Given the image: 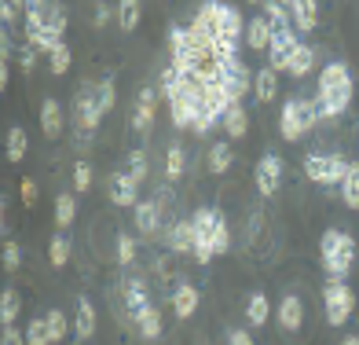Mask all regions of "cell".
<instances>
[{"label":"cell","mask_w":359,"mask_h":345,"mask_svg":"<svg viewBox=\"0 0 359 345\" xmlns=\"http://www.w3.org/2000/svg\"><path fill=\"white\" fill-rule=\"evenodd\" d=\"M348 166H352V162H345L341 155H308V158H304V173H308V180H312V184H323V188L345 184Z\"/></svg>","instance_id":"277c9868"},{"label":"cell","mask_w":359,"mask_h":345,"mask_svg":"<svg viewBox=\"0 0 359 345\" xmlns=\"http://www.w3.org/2000/svg\"><path fill=\"white\" fill-rule=\"evenodd\" d=\"M271 34H275V26L268 22V15H253L250 26H246V44L253 48V52H268Z\"/></svg>","instance_id":"9a60e30c"},{"label":"cell","mask_w":359,"mask_h":345,"mask_svg":"<svg viewBox=\"0 0 359 345\" xmlns=\"http://www.w3.org/2000/svg\"><path fill=\"white\" fill-rule=\"evenodd\" d=\"M133 261H136V242H133V235H118V265L133 268Z\"/></svg>","instance_id":"60d3db41"},{"label":"cell","mask_w":359,"mask_h":345,"mask_svg":"<svg viewBox=\"0 0 359 345\" xmlns=\"http://www.w3.org/2000/svg\"><path fill=\"white\" fill-rule=\"evenodd\" d=\"M319 254H323V268L330 279H345L352 272V261H355V239L341 228H330L323 232L319 239Z\"/></svg>","instance_id":"7a4b0ae2"},{"label":"cell","mask_w":359,"mask_h":345,"mask_svg":"<svg viewBox=\"0 0 359 345\" xmlns=\"http://www.w3.org/2000/svg\"><path fill=\"white\" fill-rule=\"evenodd\" d=\"M231 166V143H213L209 147V173H227Z\"/></svg>","instance_id":"d6a6232c"},{"label":"cell","mask_w":359,"mask_h":345,"mask_svg":"<svg viewBox=\"0 0 359 345\" xmlns=\"http://www.w3.org/2000/svg\"><path fill=\"white\" fill-rule=\"evenodd\" d=\"M253 89H257V100H260V103H271V100H275V92H279V85H275V70H271V67L257 70Z\"/></svg>","instance_id":"484cf974"},{"label":"cell","mask_w":359,"mask_h":345,"mask_svg":"<svg viewBox=\"0 0 359 345\" xmlns=\"http://www.w3.org/2000/svg\"><path fill=\"white\" fill-rule=\"evenodd\" d=\"M154 107H158V89L147 85L140 96H136V110H133V133L147 136L154 125Z\"/></svg>","instance_id":"4fadbf2b"},{"label":"cell","mask_w":359,"mask_h":345,"mask_svg":"<svg viewBox=\"0 0 359 345\" xmlns=\"http://www.w3.org/2000/svg\"><path fill=\"white\" fill-rule=\"evenodd\" d=\"M246 129H250V110L242 107V100H238V103H231V110L224 114V133L231 140H242V136H246Z\"/></svg>","instance_id":"44dd1931"},{"label":"cell","mask_w":359,"mask_h":345,"mask_svg":"<svg viewBox=\"0 0 359 345\" xmlns=\"http://www.w3.org/2000/svg\"><path fill=\"white\" fill-rule=\"evenodd\" d=\"M136 327H140V334L147 338V341H154L158 334H161V312L151 305V308H143L140 316H136Z\"/></svg>","instance_id":"4316f807"},{"label":"cell","mask_w":359,"mask_h":345,"mask_svg":"<svg viewBox=\"0 0 359 345\" xmlns=\"http://www.w3.org/2000/svg\"><path fill=\"white\" fill-rule=\"evenodd\" d=\"M293 22H297V30H304V34H312L319 26V4L316 0H293Z\"/></svg>","instance_id":"603a6c76"},{"label":"cell","mask_w":359,"mask_h":345,"mask_svg":"<svg viewBox=\"0 0 359 345\" xmlns=\"http://www.w3.org/2000/svg\"><path fill=\"white\" fill-rule=\"evenodd\" d=\"M301 48L297 41V26H283V30H275L271 34V44H268V67L279 74L286 70L290 74V63H293V52Z\"/></svg>","instance_id":"8992f818"},{"label":"cell","mask_w":359,"mask_h":345,"mask_svg":"<svg viewBox=\"0 0 359 345\" xmlns=\"http://www.w3.org/2000/svg\"><path fill=\"white\" fill-rule=\"evenodd\" d=\"M191 224H194V261H213V224H217V209L213 206H202V209H194V217H191Z\"/></svg>","instance_id":"52a82bcc"},{"label":"cell","mask_w":359,"mask_h":345,"mask_svg":"<svg viewBox=\"0 0 359 345\" xmlns=\"http://www.w3.org/2000/svg\"><path fill=\"white\" fill-rule=\"evenodd\" d=\"M220 122H224L220 114H213V110H209V107L202 103V107H198V114H194V125H191V129H194L198 136H205V133H213V129H217Z\"/></svg>","instance_id":"d590c367"},{"label":"cell","mask_w":359,"mask_h":345,"mask_svg":"<svg viewBox=\"0 0 359 345\" xmlns=\"http://www.w3.org/2000/svg\"><path fill=\"white\" fill-rule=\"evenodd\" d=\"M26 345H55L52 334H48V320H44V316H41V320H29V327H26Z\"/></svg>","instance_id":"8d00e7d4"},{"label":"cell","mask_w":359,"mask_h":345,"mask_svg":"<svg viewBox=\"0 0 359 345\" xmlns=\"http://www.w3.org/2000/svg\"><path fill=\"white\" fill-rule=\"evenodd\" d=\"M220 81L227 85V92L235 96V100H242V96L250 92V70L242 67V59L231 56V59H224L220 63Z\"/></svg>","instance_id":"7c38bea8"},{"label":"cell","mask_w":359,"mask_h":345,"mask_svg":"<svg viewBox=\"0 0 359 345\" xmlns=\"http://www.w3.org/2000/svg\"><path fill=\"white\" fill-rule=\"evenodd\" d=\"M88 188H92V166H88V162H77V166H74V191L81 195Z\"/></svg>","instance_id":"ee69618b"},{"label":"cell","mask_w":359,"mask_h":345,"mask_svg":"<svg viewBox=\"0 0 359 345\" xmlns=\"http://www.w3.org/2000/svg\"><path fill=\"white\" fill-rule=\"evenodd\" d=\"M0 345H26V334H19V327H15V323H4V331H0Z\"/></svg>","instance_id":"7dc6e473"},{"label":"cell","mask_w":359,"mask_h":345,"mask_svg":"<svg viewBox=\"0 0 359 345\" xmlns=\"http://www.w3.org/2000/svg\"><path fill=\"white\" fill-rule=\"evenodd\" d=\"M133 221H136V232L143 235H154L158 232V224H161V202H136L133 206Z\"/></svg>","instance_id":"5bb4252c"},{"label":"cell","mask_w":359,"mask_h":345,"mask_svg":"<svg viewBox=\"0 0 359 345\" xmlns=\"http://www.w3.org/2000/svg\"><path fill=\"white\" fill-rule=\"evenodd\" d=\"M253 180H257V191L264 195V199H271V195L279 191V184H283V158L279 155H264L257 162Z\"/></svg>","instance_id":"9c48e42d"},{"label":"cell","mask_w":359,"mask_h":345,"mask_svg":"<svg viewBox=\"0 0 359 345\" xmlns=\"http://www.w3.org/2000/svg\"><path fill=\"white\" fill-rule=\"evenodd\" d=\"M62 34H67V8L52 0L48 4V22H44V34L34 41V48H41V56H52V48L62 44Z\"/></svg>","instance_id":"ba28073f"},{"label":"cell","mask_w":359,"mask_h":345,"mask_svg":"<svg viewBox=\"0 0 359 345\" xmlns=\"http://www.w3.org/2000/svg\"><path fill=\"white\" fill-rule=\"evenodd\" d=\"M250 4H264V0H250Z\"/></svg>","instance_id":"11a10c76"},{"label":"cell","mask_w":359,"mask_h":345,"mask_svg":"<svg viewBox=\"0 0 359 345\" xmlns=\"http://www.w3.org/2000/svg\"><path fill=\"white\" fill-rule=\"evenodd\" d=\"M213 250H217V254L231 250V232H227V221H224L220 209H217V224H213Z\"/></svg>","instance_id":"f35d334b"},{"label":"cell","mask_w":359,"mask_h":345,"mask_svg":"<svg viewBox=\"0 0 359 345\" xmlns=\"http://www.w3.org/2000/svg\"><path fill=\"white\" fill-rule=\"evenodd\" d=\"M316 48H308V44H301L297 48V52H293V63H290V74L293 77H308V70H312L316 67Z\"/></svg>","instance_id":"83f0119b"},{"label":"cell","mask_w":359,"mask_h":345,"mask_svg":"<svg viewBox=\"0 0 359 345\" xmlns=\"http://www.w3.org/2000/svg\"><path fill=\"white\" fill-rule=\"evenodd\" d=\"M128 173H133L140 184L147 180V151H143V147H136V151L128 155Z\"/></svg>","instance_id":"7bdbcfd3"},{"label":"cell","mask_w":359,"mask_h":345,"mask_svg":"<svg viewBox=\"0 0 359 345\" xmlns=\"http://www.w3.org/2000/svg\"><path fill=\"white\" fill-rule=\"evenodd\" d=\"M301 320H304V305H301V298H297V294H286V298L279 301V327L293 334V331L301 327Z\"/></svg>","instance_id":"d6986e66"},{"label":"cell","mask_w":359,"mask_h":345,"mask_svg":"<svg viewBox=\"0 0 359 345\" xmlns=\"http://www.w3.org/2000/svg\"><path fill=\"white\" fill-rule=\"evenodd\" d=\"M95 100H100L103 114H107V110H114V103H118V92H114V81H110V77L95 81Z\"/></svg>","instance_id":"ab89813d"},{"label":"cell","mask_w":359,"mask_h":345,"mask_svg":"<svg viewBox=\"0 0 359 345\" xmlns=\"http://www.w3.org/2000/svg\"><path fill=\"white\" fill-rule=\"evenodd\" d=\"M184 173H187V151L180 143H169V151H165V180L176 184Z\"/></svg>","instance_id":"cb8c5ba5"},{"label":"cell","mask_w":359,"mask_h":345,"mask_svg":"<svg viewBox=\"0 0 359 345\" xmlns=\"http://www.w3.org/2000/svg\"><path fill=\"white\" fill-rule=\"evenodd\" d=\"M125 305H128V316H140L143 308H151V294H147L143 279H125Z\"/></svg>","instance_id":"ac0fdd59"},{"label":"cell","mask_w":359,"mask_h":345,"mask_svg":"<svg viewBox=\"0 0 359 345\" xmlns=\"http://www.w3.org/2000/svg\"><path fill=\"white\" fill-rule=\"evenodd\" d=\"M323 308H326V320H330L334 327L348 323L352 308H355V294L345 287V279H330L323 290Z\"/></svg>","instance_id":"5b68a950"},{"label":"cell","mask_w":359,"mask_h":345,"mask_svg":"<svg viewBox=\"0 0 359 345\" xmlns=\"http://www.w3.org/2000/svg\"><path fill=\"white\" fill-rule=\"evenodd\" d=\"M352 103V74L345 63H326L319 74V92H316V107L323 122H337Z\"/></svg>","instance_id":"6da1fadb"},{"label":"cell","mask_w":359,"mask_h":345,"mask_svg":"<svg viewBox=\"0 0 359 345\" xmlns=\"http://www.w3.org/2000/svg\"><path fill=\"white\" fill-rule=\"evenodd\" d=\"M48 261H52V265L55 268H62V265H67V261H70V239L67 235H52V246H48Z\"/></svg>","instance_id":"e575fe53"},{"label":"cell","mask_w":359,"mask_h":345,"mask_svg":"<svg viewBox=\"0 0 359 345\" xmlns=\"http://www.w3.org/2000/svg\"><path fill=\"white\" fill-rule=\"evenodd\" d=\"M19 265H22V250H19L15 242H4V268H8V272H15Z\"/></svg>","instance_id":"bcb514c9"},{"label":"cell","mask_w":359,"mask_h":345,"mask_svg":"<svg viewBox=\"0 0 359 345\" xmlns=\"http://www.w3.org/2000/svg\"><path fill=\"white\" fill-rule=\"evenodd\" d=\"M268 316H271V301H268V294L257 290L250 298V305H246V320H250V327H264Z\"/></svg>","instance_id":"d4e9b609"},{"label":"cell","mask_w":359,"mask_h":345,"mask_svg":"<svg viewBox=\"0 0 359 345\" xmlns=\"http://www.w3.org/2000/svg\"><path fill=\"white\" fill-rule=\"evenodd\" d=\"M341 199H345L348 209H359V162L348 166V176H345V184H341Z\"/></svg>","instance_id":"f1b7e54d"},{"label":"cell","mask_w":359,"mask_h":345,"mask_svg":"<svg viewBox=\"0 0 359 345\" xmlns=\"http://www.w3.org/2000/svg\"><path fill=\"white\" fill-rule=\"evenodd\" d=\"M227 345H253V338H250L246 327H231V331H227Z\"/></svg>","instance_id":"c3c4849f"},{"label":"cell","mask_w":359,"mask_h":345,"mask_svg":"<svg viewBox=\"0 0 359 345\" xmlns=\"http://www.w3.org/2000/svg\"><path fill=\"white\" fill-rule=\"evenodd\" d=\"M304 133H308V125H304L301 100H297V96H290V100L283 103V114H279V136L283 140H301Z\"/></svg>","instance_id":"30bf717a"},{"label":"cell","mask_w":359,"mask_h":345,"mask_svg":"<svg viewBox=\"0 0 359 345\" xmlns=\"http://www.w3.org/2000/svg\"><path fill=\"white\" fill-rule=\"evenodd\" d=\"M26 158V129L11 125L8 129V162H22Z\"/></svg>","instance_id":"1f68e13d"},{"label":"cell","mask_w":359,"mask_h":345,"mask_svg":"<svg viewBox=\"0 0 359 345\" xmlns=\"http://www.w3.org/2000/svg\"><path fill=\"white\" fill-rule=\"evenodd\" d=\"M165 246L176 254H191L194 250V224L191 221H176L165 232Z\"/></svg>","instance_id":"2e32d148"},{"label":"cell","mask_w":359,"mask_h":345,"mask_svg":"<svg viewBox=\"0 0 359 345\" xmlns=\"http://www.w3.org/2000/svg\"><path fill=\"white\" fill-rule=\"evenodd\" d=\"M11 81V59H0V89H8Z\"/></svg>","instance_id":"816d5d0a"},{"label":"cell","mask_w":359,"mask_h":345,"mask_svg":"<svg viewBox=\"0 0 359 345\" xmlns=\"http://www.w3.org/2000/svg\"><path fill=\"white\" fill-rule=\"evenodd\" d=\"M345 345H359V338H345Z\"/></svg>","instance_id":"db71d44e"},{"label":"cell","mask_w":359,"mask_h":345,"mask_svg":"<svg viewBox=\"0 0 359 345\" xmlns=\"http://www.w3.org/2000/svg\"><path fill=\"white\" fill-rule=\"evenodd\" d=\"M26 8V0H0V19H4V26L11 30V22L19 19V11Z\"/></svg>","instance_id":"f6af8a7d"},{"label":"cell","mask_w":359,"mask_h":345,"mask_svg":"<svg viewBox=\"0 0 359 345\" xmlns=\"http://www.w3.org/2000/svg\"><path fill=\"white\" fill-rule=\"evenodd\" d=\"M100 118H103V107L95 100V85H81L74 96V140H77V147H92Z\"/></svg>","instance_id":"3957f363"},{"label":"cell","mask_w":359,"mask_h":345,"mask_svg":"<svg viewBox=\"0 0 359 345\" xmlns=\"http://www.w3.org/2000/svg\"><path fill=\"white\" fill-rule=\"evenodd\" d=\"M107 195L114 206H136L140 202V180L133 173H114L107 184Z\"/></svg>","instance_id":"8fae6325"},{"label":"cell","mask_w":359,"mask_h":345,"mask_svg":"<svg viewBox=\"0 0 359 345\" xmlns=\"http://www.w3.org/2000/svg\"><path fill=\"white\" fill-rule=\"evenodd\" d=\"M19 308H22L19 294L8 287L4 294H0V323H15V320H19Z\"/></svg>","instance_id":"836d02e7"},{"label":"cell","mask_w":359,"mask_h":345,"mask_svg":"<svg viewBox=\"0 0 359 345\" xmlns=\"http://www.w3.org/2000/svg\"><path fill=\"white\" fill-rule=\"evenodd\" d=\"M37 199V184L34 180H22V202H34Z\"/></svg>","instance_id":"f5cc1de1"},{"label":"cell","mask_w":359,"mask_h":345,"mask_svg":"<svg viewBox=\"0 0 359 345\" xmlns=\"http://www.w3.org/2000/svg\"><path fill=\"white\" fill-rule=\"evenodd\" d=\"M110 15H114V8H110V4H95V22H100V26H107V22H110Z\"/></svg>","instance_id":"f907efd6"},{"label":"cell","mask_w":359,"mask_h":345,"mask_svg":"<svg viewBox=\"0 0 359 345\" xmlns=\"http://www.w3.org/2000/svg\"><path fill=\"white\" fill-rule=\"evenodd\" d=\"M37 52H41V48H34V44L19 48V63H22V70H34V63H37Z\"/></svg>","instance_id":"681fc988"},{"label":"cell","mask_w":359,"mask_h":345,"mask_svg":"<svg viewBox=\"0 0 359 345\" xmlns=\"http://www.w3.org/2000/svg\"><path fill=\"white\" fill-rule=\"evenodd\" d=\"M48 59H52V74H67L70 70V48L67 44H55Z\"/></svg>","instance_id":"b9f144b4"},{"label":"cell","mask_w":359,"mask_h":345,"mask_svg":"<svg viewBox=\"0 0 359 345\" xmlns=\"http://www.w3.org/2000/svg\"><path fill=\"white\" fill-rule=\"evenodd\" d=\"M41 133L48 140H59L62 136V107L55 100H44L41 103Z\"/></svg>","instance_id":"ffe728a7"},{"label":"cell","mask_w":359,"mask_h":345,"mask_svg":"<svg viewBox=\"0 0 359 345\" xmlns=\"http://www.w3.org/2000/svg\"><path fill=\"white\" fill-rule=\"evenodd\" d=\"M95 331V305L81 294L77 298V320H74V341H85Z\"/></svg>","instance_id":"e0dca14e"},{"label":"cell","mask_w":359,"mask_h":345,"mask_svg":"<svg viewBox=\"0 0 359 345\" xmlns=\"http://www.w3.org/2000/svg\"><path fill=\"white\" fill-rule=\"evenodd\" d=\"M140 0H118V26L121 30H128V34H133V30L140 26Z\"/></svg>","instance_id":"f546056e"},{"label":"cell","mask_w":359,"mask_h":345,"mask_svg":"<svg viewBox=\"0 0 359 345\" xmlns=\"http://www.w3.org/2000/svg\"><path fill=\"white\" fill-rule=\"evenodd\" d=\"M194 308H198V290H194L191 283L176 287V294H172V312H176V316L180 320H191Z\"/></svg>","instance_id":"7402d4cb"},{"label":"cell","mask_w":359,"mask_h":345,"mask_svg":"<svg viewBox=\"0 0 359 345\" xmlns=\"http://www.w3.org/2000/svg\"><path fill=\"white\" fill-rule=\"evenodd\" d=\"M44 320H48V334H52V341H67V334H70V323H67V316H62L59 308H52Z\"/></svg>","instance_id":"74e56055"},{"label":"cell","mask_w":359,"mask_h":345,"mask_svg":"<svg viewBox=\"0 0 359 345\" xmlns=\"http://www.w3.org/2000/svg\"><path fill=\"white\" fill-rule=\"evenodd\" d=\"M74 221H77V202H74V195L67 191V195H59V199H55V224L70 228Z\"/></svg>","instance_id":"4dcf8cb0"}]
</instances>
